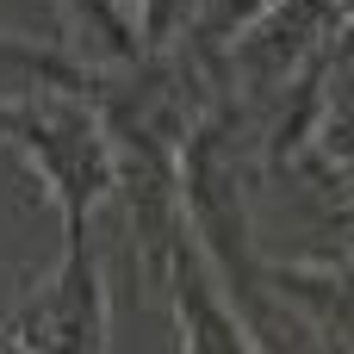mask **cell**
<instances>
[{
	"instance_id": "6da1fadb",
	"label": "cell",
	"mask_w": 354,
	"mask_h": 354,
	"mask_svg": "<svg viewBox=\"0 0 354 354\" xmlns=\"http://www.w3.org/2000/svg\"><path fill=\"white\" fill-rule=\"evenodd\" d=\"M348 56H354V37H348Z\"/></svg>"
}]
</instances>
